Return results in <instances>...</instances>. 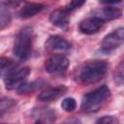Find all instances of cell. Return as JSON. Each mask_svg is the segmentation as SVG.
Returning <instances> with one entry per match:
<instances>
[{
	"mask_svg": "<svg viewBox=\"0 0 124 124\" xmlns=\"http://www.w3.org/2000/svg\"><path fill=\"white\" fill-rule=\"evenodd\" d=\"M114 78H115L116 83H118L119 85L122 84V82H123V62H120V64L116 68Z\"/></svg>",
	"mask_w": 124,
	"mask_h": 124,
	"instance_id": "cell-20",
	"label": "cell"
},
{
	"mask_svg": "<svg viewBox=\"0 0 124 124\" xmlns=\"http://www.w3.org/2000/svg\"><path fill=\"white\" fill-rule=\"evenodd\" d=\"M37 117L36 122H53L55 120V112L49 108H40L33 111Z\"/></svg>",
	"mask_w": 124,
	"mask_h": 124,
	"instance_id": "cell-12",
	"label": "cell"
},
{
	"mask_svg": "<svg viewBox=\"0 0 124 124\" xmlns=\"http://www.w3.org/2000/svg\"><path fill=\"white\" fill-rule=\"evenodd\" d=\"M18 68V64L11 58L0 57V77H6L14 70Z\"/></svg>",
	"mask_w": 124,
	"mask_h": 124,
	"instance_id": "cell-13",
	"label": "cell"
},
{
	"mask_svg": "<svg viewBox=\"0 0 124 124\" xmlns=\"http://www.w3.org/2000/svg\"><path fill=\"white\" fill-rule=\"evenodd\" d=\"M61 108L67 111V112H72L76 109L77 108V102L74 98L72 97H68V98H65L62 103H61Z\"/></svg>",
	"mask_w": 124,
	"mask_h": 124,
	"instance_id": "cell-18",
	"label": "cell"
},
{
	"mask_svg": "<svg viewBox=\"0 0 124 124\" xmlns=\"http://www.w3.org/2000/svg\"><path fill=\"white\" fill-rule=\"evenodd\" d=\"M109 97L110 89L107 85H102L83 96L81 101V108L85 112L98 111L108 102Z\"/></svg>",
	"mask_w": 124,
	"mask_h": 124,
	"instance_id": "cell-3",
	"label": "cell"
},
{
	"mask_svg": "<svg viewBox=\"0 0 124 124\" xmlns=\"http://www.w3.org/2000/svg\"><path fill=\"white\" fill-rule=\"evenodd\" d=\"M45 46H46V49H47L49 51L64 52V51H67L70 49L71 45L63 37L58 36V35H52L47 38V40L46 41Z\"/></svg>",
	"mask_w": 124,
	"mask_h": 124,
	"instance_id": "cell-8",
	"label": "cell"
},
{
	"mask_svg": "<svg viewBox=\"0 0 124 124\" xmlns=\"http://www.w3.org/2000/svg\"><path fill=\"white\" fill-rule=\"evenodd\" d=\"M122 0H99V2L101 4H105V5H111V4H117L120 3Z\"/></svg>",
	"mask_w": 124,
	"mask_h": 124,
	"instance_id": "cell-22",
	"label": "cell"
},
{
	"mask_svg": "<svg viewBox=\"0 0 124 124\" xmlns=\"http://www.w3.org/2000/svg\"><path fill=\"white\" fill-rule=\"evenodd\" d=\"M45 5L41 3H26L19 8L16 13V16L21 19L30 18L45 9Z\"/></svg>",
	"mask_w": 124,
	"mask_h": 124,
	"instance_id": "cell-9",
	"label": "cell"
},
{
	"mask_svg": "<svg viewBox=\"0 0 124 124\" xmlns=\"http://www.w3.org/2000/svg\"><path fill=\"white\" fill-rule=\"evenodd\" d=\"M124 42V29L119 27L108 34L101 43V51L108 53L119 47Z\"/></svg>",
	"mask_w": 124,
	"mask_h": 124,
	"instance_id": "cell-6",
	"label": "cell"
},
{
	"mask_svg": "<svg viewBox=\"0 0 124 124\" xmlns=\"http://www.w3.org/2000/svg\"><path fill=\"white\" fill-rule=\"evenodd\" d=\"M34 32L30 26H25L19 30L15 38L14 43V54L19 60H27L32 52Z\"/></svg>",
	"mask_w": 124,
	"mask_h": 124,
	"instance_id": "cell-2",
	"label": "cell"
},
{
	"mask_svg": "<svg viewBox=\"0 0 124 124\" xmlns=\"http://www.w3.org/2000/svg\"><path fill=\"white\" fill-rule=\"evenodd\" d=\"M41 86V81H34L31 83H24L23 85H21L17 90V92L19 94H26V93H30L35 91L37 88H40Z\"/></svg>",
	"mask_w": 124,
	"mask_h": 124,
	"instance_id": "cell-17",
	"label": "cell"
},
{
	"mask_svg": "<svg viewBox=\"0 0 124 124\" xmlns=\"http://www.w3.org/2000/svg\"><path fill=\"white\" fill-rule=\"evenodd\" d=\"M102 19L104 20H112V19H116L119 18L122 16V12L119 8H115V7H106L102 10Z\"/></svg>",
	"mask_w": 124,
	"mask_h": 124,
	"instance_id": "cell-16",
	"label": "cell"
},
{
	"mask_svg": "<svg viewBox=\"0 0 124 124\" xmlns=\"http://www.w3.org/2000/svg\"><path fill=\"white\" fill-rule=\"evenodd\" d=\"M85 2H86V0H71V1L66 5L65 9H66L68 12L72 13L73 11H75V10L80 8Z\"/></svg>",
	"mask_w": 124,
	"mask_h": 124,
	"instance_id": "cell-19",
	"label": "cell"
},
{
	"mask_svg": "<svg viewBox=\"0 0 124 124\" xmlns=\"http://www.w3.org/2000/svg\"><path fill=\"white\" fill-rule=\"evenodd\" d=\"M105 20L99 16H91L87 17L79 22L78 28L79 31L85 35H92L97 32L104 26Z\"/></svg>",
	"mask_w": 124,
	"mask_h": 124,
	"instance_id": "cell-7",
	"label": "cell"
},
{
	"mask_svg": "<svg viewBox=\"0 0 124 124\" xmlns=\"http://www.w3.org/2000/svg\"><path fill=\"white\" fill-rule=\"evenodd\" d=\"M16 107V102L8 97H4L0 99V117L5 116L6 114H9L12 112Z\"/></svg>",
	"mask_w": 124,
	"mask_h": 124,
	"instance_id": "cell-14",
	"label": "cell"
},
{
	"mask_svg": "<svg viewBox=\"0 0 124 124\" xmlns=\"http://www.w3.org/2000/svg\"><path fill=\"white\" fill-rule=\"evenodd\" d=\"M108 65L105 60H90L79 65L75 73L74 78L81 84H92L100 81L108 73Z\"/></svg>",
	"mask_w": 124,
	"mask_h": 124,
	"instance_id": "cell-1",
	"label": "cell"
},
{
	"mask_svg": "<svg viewBox=\"0 0 124 124\" xmlns=\"http://www.w3.org/2000/svg\"><path fill=\"white\" fill-rule=\"evenodd\" d=\"M11 20H12V15L9 7L4 3H0V29L9 26Z\"/></svg>",
	"mask_w": 124,
	"mask_h": 124,
	"instance_id": "cell-15",
	"label": "cell"
},
{
	"mask_svg": "<svg viewBox=\"0 0 124 124\" xmlns=\"http://www.w3.org/2000/svg\"><path fill=\"white\" fill-rule=\"evenodd\" d=\"M30 74V69L28 67L16 68L12 73L4 78V83L7 90H16L23 85Z\"/></svg>",
	"mask_w": 124,
	"mask_h": 124,
	"instance_id": "cell-4",
	"label": "cell"
},
{
	"mask_svg": "<svg viewBox=\"0 0 124 124\" xmlns=\"http://www.w3.org/2000/svg\"><path fill=\"white\" fill-rule=\"evenodd\" d=\"M70 12L64 9H57L53 11L49 16L50 22L59 28H65L68 26L70 21Z\"/></svg>",
	"mask_w": 124,
	"mask_h": 124,
	"instance_id": "cell-10",
	"label": "cell"
},
{
	"mask_svg": "<svg viewBox=\"0 0 124 124\" xmlns=\"http://www.w3.org/2000/svg\"><path fill=\"white\" fill-rule=\"evenodd\" d=\"M97 123H103V124H114V123H119L118 119L115 118L114 116L111 115H106L103 116L102 118H99L97 120Z\"/></svg>",
	"mask_w": 124,
	"mask_h": 124,
	"instance_id": "cell-21",
	"label": "cell"
},
{
	"mask_svg": "<svg viewBox=\"0 0 124 124\" xmlns=\"http://www.w3.org/2000/svg\"><path fill=\"white\" fill-rule=\"evenodd\" d=\"M69 59L62 54H54L45 62V69L50 75H63L69 67Z\"/></svg>",
	"mask_w": 124,
	"mask_h": 124,
	"instance_id": "cell-5",
	"label": "cell"
},
{
	"mask_svg": "<svg viewBox=\"0 0 124 124\" xmlns=\"http://www.w3.org/2000/svg\"><path fill=\"white\" fill-rule=\"evenodd\" d=\"M66 92H67V87H65L64 85L52 87L43 91L38 96V99L42 102H52L62 97Z\"/></svg>",
	"mask_w": 124,
	"mask_h": 124,
	"instance_id": "cell-11",
	"label": "cell"
}]
</instances>
